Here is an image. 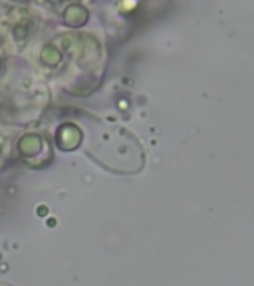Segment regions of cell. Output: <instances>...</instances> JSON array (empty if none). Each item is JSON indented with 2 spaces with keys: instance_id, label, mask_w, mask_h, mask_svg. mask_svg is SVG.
Segmentation results:
<instances>
[{
  "instance_id": "1",
  "label": "cell",
  "mask_w": 254,
  "mask_h": 286,
  "mask_svg": "<svg viewBox=\"0 0 254 286\" xmlns=\"http://www.w3.org/2000/svg\"><path fill=\"white\" fill-rule=\"evenodd\" d=\"M62 20H64V24L70 26V28H82L89 20V12H87L85 6L74 2V4H68L66 10L62 12Z\"/></svg>"
},
{
  "instance_id": "2",
  "label": "cell",
  "mask_w": 254,
  "mask_h": 286,
  "mask_svg": "<svg viewBox=\"0 0 254 286\" xmlns=\"http://www.w3.org/2000/svg\"><path fill=\"white\" fill-rule=\"evenodd\" d=\"M82 139V133L74 127V125H64L58 131V141H60V147L64 149H74L78 145V141Z\"/></svg>"
},
{
  "instance_id": "3",
  "label": "cell",
  "mask_w": 254,
  "mask_h": 286,
  "mask_svg": "<svg viewBox=\"0 0 254 286\" xmlns=\"http://www.w3.org/2000/svg\"><path fill=\"white\" fill-rule=\"evenodd\" d=\"M40 60H42L44 66L56 68V66L62 62V52H60L54 44H46V46L42 48V52H40Z\"/></svg>"
},
{
  "instance_id": "4",
  "label": "cell",
  "mask_w": 254,
  "mask_h": 286,
  "mask_svg": "<svg viewBox=\"0 0 254 286\" xmlns=\"http://www.w3.org/2000/svg\"><path fill=\"white\" fill-rule=\"evenodd\" d=\"M28 30H30V22H28V20L16 22L14 28H12V36H14V40H24V38L28 36Z\"/></svg>"
},
{
  "instance_id": "5",
  "label": "cell",
  "mask_w": 254,
  "mask_h": 286,
  "mask_svg": "<svg viewBox=\"0 0 254 286\" xmlns=\"http://www.w3.org/2000/svg\"><path fill=\"white\" fill-rule=\"evenodd\" d=\"M133 6H135V0H127V2L121 4V10L125 12V10H129V8H133Z\"/></svg>"
},
{
  "instance_id": "6",
  "label": "cell",
  "mask_w": 254,
  "mask_h": 286,
  "mask_svg": "<svg viewBox=\"0 0 254 286\" xmlns=\"http://www.w3.org/2000/svg\"><path fill=\"white\" fill-rule=\"evenodd\" d=\"M48 2H50V4H60L62 0H48Z\"/></svg>"
}]
</instances>
